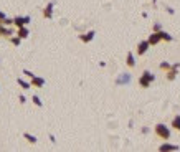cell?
<instances>
[{
  "mask_svg": "<svg viewBox=\"0 0 180 152\" xmlns=\"http://www.w3.org/2000/svg\"><path fill=\"white\" fill-rule=\"evenodd\" d=\"M12 22H13V25L15 27H25V25H28V23L31 22V18L30 17H15Z\"/></svg>",
  "mask_w": 180,
  "mask_h": 152,
  "instance_id": "cell-3",
  "label": "cell"
},
{
  "mask_svg": "<svg viewBox=\"0 0 180 152\" xmlns=\"http://www.w3.org/2000/svg\"><path fill=\"white\" fill-rule=\"evenodd\" d=\"M159 150L160 152H169V150H178V146H174V144H167V142H165V144H162L159 147Z\"/></svg>",
  "mask_w": 180,
  "mask_h": 152,
  "instance_id": "cell-11",
  "label": "cell"
},
{
  "mask_svg": "<svg viewBox=\"0 0 180 152\" xmlns=\"http://www.w3.org/2000/svg\"><path fill=\"white\" fill-rule=\"evenodd\" d=\"M31 101L35 103V104H36V106H38V108H41V106H43V103H41V99H40L38 96H36V94H35V96L31 98Z\"/></svg>",
  "mask_w": 180,
  "mask_h": 152,
  "instance_id": "cell-19",
  "label": "cell"
},
{
  "mask_svg": "<svg viewBox=\"0 0 180 152\" xmlns=\"http://www.w3.org/2000/svg\"><path fill=\"white\" fill-rule=\"evenodd\" d=\"M159 36H160V40H165V41H172V35H169L167 32H164V30H159Z\"/></svg>",
  "mask_w": 180,
  "mask_h": 152,
  "instance_id": "cell-16",
  "label": "cell"
},
{
  "mask_svg": "<svg viewBox=\"0 0 180 152\" xmlns=\"http://www.w3.org/2000/svg\"><path fill=\"white\" fill-rule=\"evenodd\" d=\"M23 74H25L27 78H33V76H35V74H33V73H31L30 70H23Z\"/></svg>",
  "mask_w": 180,
  "mask_h": 152,
  "instance_id": "cell-21",
  "label": "cell"
},
{
  "mask_svg": "<svg viewBox=\"0 0 180 152\" xmlns=\"http://www.w3.org/2000/svg\"><path fill=\"white\" fill-rule=\"evenodd\" d=\"M23 137H25V139L30 142V144H36V142H38V139H36L33 134H30V132H25V134H23Z\"/></svg>",
  "mask_w": 180,
  "mask_h": 152,
  "instance_id": "cell-17",
  "label": "cell"
},
{
  "mask_svg": "<svg viewBox=\"0 0 180 152\" xmlns=\"http://www.w3.org/2000/svg\"><path fill=\"white\" fill-rule=\"evenodd\" d=\"M154 79H155V76H154L152 73H150L149 70H145L144 73L140 74V78H139V84H140L142 88H149L150 84H152Z\"/></svg>",
  "mask_w": 180,
  "mask_h": 152,
  "instance_id": "cell-1",
  "label": "cell"
},
{
  "mask_svg": "<svg viewBox=\"0 0 180 152\" xmlns=\"http://www.w3.org/2000/svg\"><path fill=\"white\" fill-rule=\"evenodd\" d=\"M5 18H7V15H5V13H3V12H0V22H3V20H5Z\"/></svg>",
  "mask_w": 180,
  "mask_h": 152,
  "instance_id": "cell-25",
  "label": "cell"
},
{
  "mask_svg": "<svg viewBox=\"0 0 180 152\" xmlns=\"http://www.w3.org/2000/svg\"><path fill=\"white\" fill-rule=\"evenodd\" d=\"M17 83H18V86H20L22 89H30L31 88V84L25 81V79H22V78H17Z\"/></svg>",
  "mask_w": 180,
  "mask_h": 152,
  "instance_id": "cell-14",
  "label": "cell"
},
{
  "mask_svg": "<svg viewBox=\"0 0 180 152\" xmlns=\"http://www.w3.org/2000/svg\"><path fill=\"white\" fill-rule=\"evenodd\" d=\"M129 83H131V74L129 73H122L119 78L116 79L117 86H124V84H129Z\"/></svg>",
  "mask_w": 180,
  "mask_h": 152,
  "instance_id": "cell-5",
  "label": "cell"
},
{
  "mask_svg": "<svg viewBox=\"0 0 180 152\" xmlns=\"http://www.w3.org/2000/svg\"><path fill=\"white\" fill-rule=\"evenodd\" d=\"M149 46H150V45H149V41H147V40L139 41V45H137V55H139V56H140V55H144L145 51L149 50Z\"/></svg>",
  "mask_w": 180,
  "mask_h": 152,
  "instance_id": "cell-7",
  "label": "cell"
},
{
  "mask_svg": "<svg viewBox=\"0 0 180 152\" xmlns=\"http://www.w3.org/2000/svg\"><path fill=\"white\" fill-rule=\"evenodd\" d=\"M170 65L167 63V61H164V63H160V70H169Z\"/></svg>",
  "mask_w": 180,
  "mask_h": 152,
  "instance_id": "cell-22",
  "label": "cell"
},
{
  "mask_svg": "<svg viewBox=\"0 0 180 152\" xmlns=\"http://www.w3.org/2000/svg\"><path fill=\"white\" fill-rule=\"evenodd\" d=\"M53 5H55V2H50L48 5L45 7V10H43V17L45 18H53Z\"/></svg>",
  "mask_w": 180,
  "mask_h": 152,
  "instance_id": "cell-9",
  "label": "cell"
},
{
  "mask_svg": "<svg viewBox=\"0 0 180 152\" xmlns=\"http://www.w3.org/2000/svg\"><path fill=\"white\" fill-rule=\"evenodd\" d=\"M31 81L30 84L33 88H43L45 86V78H40V76H33V78H30Z\"/></svg>",
  "mask_w": 180,
  "mask_h": 152,
  "instance_id": "cell-6",
  "label": "cell"
},
{
  "mask_svg": "<svg viewBox=\"0 0 180 152\" xmlns=\"http://www.w3.org/2000/svg\"><path fill=\"white\" fill-rule=\"evenodd\" d=\"M0 35L2 36H12L13 32L10 30V28H7V25H3V23L0 22Z\"/></svg>",
  "mask_w": 180,
  "mask_h": 152,
  "instance_id": "cell-13",
  "label": "cell"
},
{
  "mask_svg": "<svg viewBox=\"0 0 180 152\" xmlns=\"http://www.w3.org/2000/svg\"><path fill=\"white\" fill-rule=\"evenodd\" d=\"M154 131H155V134H157V137H160V139H164V141L170 139V129L165 124H157L154 127Z\"/></svg>",
  "mask_w": 180,
  "mask_h": 152,
  "instance_id": "cell-2",
  "label": "cell"
},
{
  "mask_svg": "<svg viewBox=\"0 0 180 152\" xmlns=\"http://www.w3.org/2000/svg\"><path fill=\"white\" fill-rule=\"evenodd\" d=\"M180 68V63H175L174 66H170L169 71H167V79L169 81H174L175 78H177V70Z\"/></svg>",
  "mask_w": 180,
  "mask_h": 152,
  "instance_id": "cell-4",
  "label": "cell"
},
{
  "mask_svg": "<svg viewBox=\"0 0 180 152\" xmlns=\"http://www.w3.org/2000/svg\"><path fill=\"white\" fill-rule=\"evenodd\" d=\"M18 99H20V103H22V104H25V103H27V98L23 96V94H20V96H18Z\"/></svg>",
  "mask_w": 180,
  "mask_h": 152,
  "instance_id": "cell-24",
  "label": "cell"
},
{
  "mask_svg": "<svg viewBox=\"0 0 180 152\" xmlns=\"http://www.w3.org/2000/svg\"><path fill=\"white\" fill-rule=\"evenodd\" d=\"M10 41H12V45L18 46V45H20V41H22V38H20V36H12V38H10Z\"/></svg>",
  "mask_w": 180,
  "mask_h": 152,
  "instance_id": "cell-20",
  "label": "cell"
},
{
  "mask_svg": "<svg viewBox=\"0 0 180 152\" xmlns=\"http://www.w3.org/2000/svg\"><path fill=\"white\" fill-rule=\"evenodd\" d=\"M126 63H127L129 68H134V66H136V58H134V55H132L131 51L127 53V61H126Z\"/></svg>",
  "mask_w": 180,
  "mask_h": 152,
  "instance_id": "cell-15",
  "label": "cell"
},
{
  "mask_svg": "<svg viewBox=\"0 0 180 152\" xmlns=\"http://www.w3.org/2000/svg\"><path fill=\"white\" fill-rule=\"evenodd\" d=\"M159 30H162V25H160V23H155V25H154V32H159Z\"/></svg>",
  "mask_w": 180,
  "mask_h": 152,
  "instance_id": "cell-23",
  "label": "cell"
},
{
  "mask_svg": "<svg viewBox=\"0 0 180 152\" xmlns=\"http://www.w3.org/2000/svg\"><path fill=\"white\" fill-rule=\"evenodd\" d=\"M50 141H51V142H53V144H55V142H56V137H55L53 134H50Z\"/></svg>",
  "mask_w": 180,
  "mask_h": 152,
  "instance_id": "cell-26",
  "label": "cell"
},
{
  "mask_svg": "<svg viewBox=\"0 0 180 152\" xmlns=\"http://www.w3.org/2000/svg\"><path fill=\"white\" fill-rule=\"evenodd\" d=\"M94 36H96V32H94V30H91V32L84 33V35H79V40H81L83 43H89V41H91Z\"/></svg>",
  "mask_w": 180,
  "mask_h": 152,
  "instance_id": "cell-8",
  "label": "cell"
},
{
  "mask_svg": "<svg viewBox=\"0 0 180 152\" xmlns=\"http://www.w3.org/2000/svg\"><path fill=\"white\" fill-rule=\"evenodd\" d=\"M147 41H149V45L152 46V45H157L159 41H160V36H159V33L157 32H152V35H150L147 38Z\"/></svg>",
  "mask_w": 180,
  "mask_h": 152,
  "instance_id": "cell-12",
  "label": "cell"
},
{
  "mask_svg": "<svg viewBox=\"0 0 180 152\" xmlns=\"http://www.w3.org/2000/svg\"><path fill=\"white\" fill-rule=\"evenodd\" d=\"M172 127H174V129H177V131L180 132V116H178V114L172 119Z\"/></svg>",
  "mask_w": 180,
  "mask_h": 152,
  "instance_id": "cell-18",
  "label": "cell"
},
{
  "mask_svg": "<svg viewBox=\"0 0 180 152\" xmlns=\"http://www.w3.org/2000/svg\"><path fill=\"white\" fill-rule=\"evenodd\" d=\"M28 35H30V30L27 28V25H25V27H18L17 36H20L22 40H23V38H28Z\"/></svg>",
  "mask_w": 180,
  "mask_h": 152,
  "instance_id": "cell-10",
  "label": "cell"
}]
</instances>
